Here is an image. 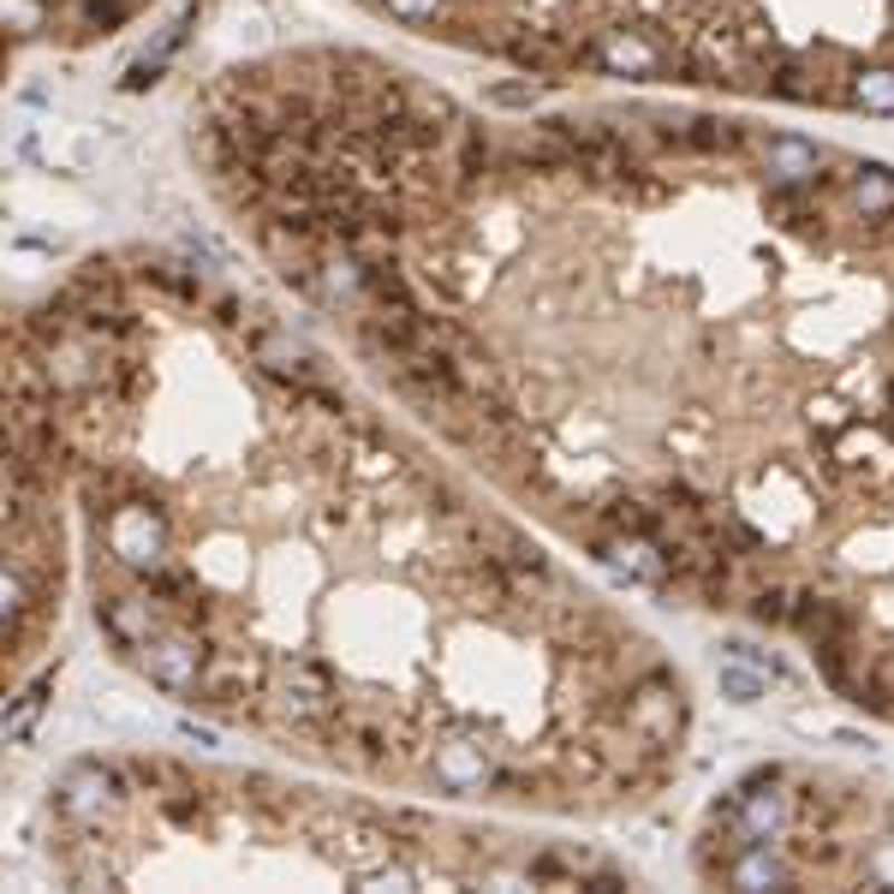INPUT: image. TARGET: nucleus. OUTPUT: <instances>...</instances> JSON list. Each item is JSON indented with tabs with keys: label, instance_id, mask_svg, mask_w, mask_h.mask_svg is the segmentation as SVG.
<instances>
[{
	"label": "nucleus",
	"instance_id": "f257e3e1",
	"mask_svg": "<svg viewBox=\"0 0 894 894\" xmlns=\"http://www.w3.org/2000/svg\"><path fill=\"white\" fill-rule=\"evenodd\" d=\"M7 477L78 519L101 644L274 751L543 817L680 769L692 703L626 609L192 256H90L19 311Z\"/></svg>",
	"mask_w": 894,
	"mask_h": 894
},
{
	"label": "nucleus",
	"instance_id": "f03ea898",
	"mask_svg": "<svg viewBox=\"0 0 894 894\" xmlns=\"http://www.w3.org/2000/svg\"><path fill=\"white\" fill-rule=\"evenodd\" d=\"M60 883H311V888H603V853L418 812L400 794H322L179 758H84L48 787Z\"/></svg>",
	"mask_w": 894,
	"mask_h": 894
},
{
	"label": "nucleus",
	"instance_id": "7ed1b4c3",
	"mask_svg": "<svg viewBox=\"0 0 894 894\" xmlns=\"http://www.w3.org/2000/svg\"><path fill=\"white\" fill-rule=\"evenodd\" d=\"M531 84H674L894 114V0H352Z\"/></svg>",
	"mask_w": 894,
	"mask_h": 894
},
{
	"label": "nucleus",
	"instance_id": "20e7f679",
	"mask_svg": "<svg viewBox=\"0 0 894 894\" xmlns=\"http://www.w3.org/2000/svg\"><path fill=\"white\" fill-rule=\"evenodd\" d=\"M149 7L156 0H7V55L12 66L30 55H84L126 37Z\"/></svg>",
	"mask_w": 894,
	"mask_h": 894
}]
</instances>
